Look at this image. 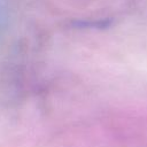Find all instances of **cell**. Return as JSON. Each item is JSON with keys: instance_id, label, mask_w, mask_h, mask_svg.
I'll return each mask as SVG.
<instances>
[{"instance_id": "obj_1", "label": "cell", "mask_w": 147, "mask_h": 147, "mask_svg": "<svg viewBox=\"0 0 147 147\" xmlns=\"http://www.w3.org/2000/svg\"><path fill=\"white\" fill-rule=\"evenodd\" d=\"M10 1L11 0H0V34L6 29V25L9 18Z\"/></svg>"}]
</instances>
